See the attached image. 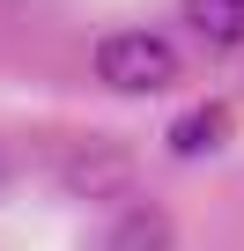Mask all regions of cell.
I'll list each match as a JSON object with an SVG mask.
<instances>
[{"mask_svg": "<svg viewBox=\"0 0 244 251\" xmlns=\"http://www.w3.org/2000/svg\"><path fill=\"white\" fill-rule=\"evenodd\" d=\"M96 81L118 89V96H163L178 81V52L156 30H111L96 45Z\"/></svg>", "mask_w": 244, "mask_h": 251, "instance_id": "cell-1", "label": "cell"}, {"mask_svg": "<svg viewBox=\"0 0 244 251\" xmlns=\"http://www.w3.org/2000/svg\"><path fill=\"white\" fill-rule=\"evenodd\" d=\"M126 185H134V155H126V148H111V141L74 148V163H67V192H81V200H111V192H126Z\"/></svg>", "mask_w": 244, "mask_h": 251, "instance_id": "cell-2", "label": "cell"}, {"mask_svg": "<svg viewBox=\"0 0 244 251\" xmlns=\"http://www.w3.org/2000/svg\"><path fill=\"white\" fill-rule=\"evenodd\" d=\"M185 23L207 37V45H244V0H185Z\"/></svg>", "mask_w": 244, "mask_h": 251, "instance_id": "cell-5", "label": "cell"}, {"mask_svg": "<svg viewBox=\"0 0 244 251\" xmlns=\"http://www.w3.org/2000/svg\"><path fill=\"white\" fill-rule=\"evenodd\" d=\"M229 141V111L222 103H200V111H185V118H170V155H215Z\"/></svg>", "mask_w": 244, "mask_h": 251, "instance_id": "cell-4", "label": "cell"}, {"mask_svg": "<svg viewBox=\"0 0 244 251\" xmlns=\"http://www.w3.org/2000/svg\"><path fill=\"white\" fill-rule=\"evenodd\" d=\"M96 251H170V214L163 207H126V214L104 229Z\"/></svg>", "mask_w": 244, "mask_h": 251, "instance_id": "cell-3", "label": "cell"}]
</instances>
